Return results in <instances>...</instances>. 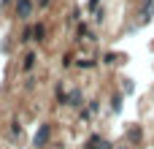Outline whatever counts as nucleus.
Wrapping results in <instances>:
<instances>
[{"label": "nucleus", "instance_id": "nucleus-1", "mask_svg": "<svg viewBox=\"0 0 154 149\" xmlns=\"http://www.w3.org/2000/svg\"><path fill=\"white\" fill-rule=\"evenodd\" d=\"M19 11H22V16H27L30 14V3L27 0H19Z\"/></svg>", "mask_w": 154, "mask_h": 149}]
</instances>
